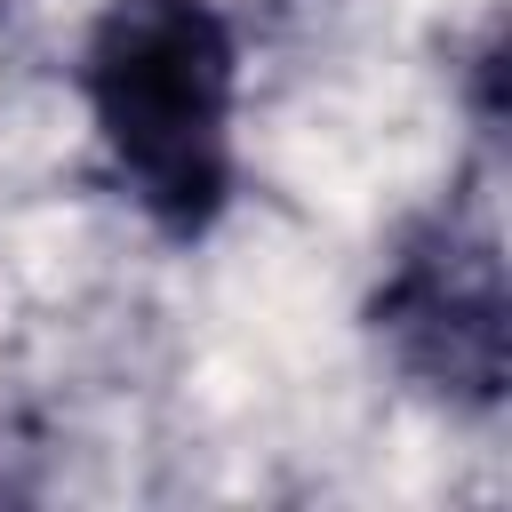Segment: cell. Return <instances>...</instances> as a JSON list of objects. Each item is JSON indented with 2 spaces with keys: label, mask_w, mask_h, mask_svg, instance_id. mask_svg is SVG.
<instances>
[{
  "label": "cell",
  "mask_w": 512,
  "mask_h": 512,
  "mask_svg": "<svg viewBox=\"0 0 512 512\" xmlns=\"http://www.w3.org/2000/svg\"><path fill=\"white\" fill-rule=\"evenodd\" d=\"M72 88L120 200L160 240H208L240 192V24L216 0H104Z\"/></svg>",
  "instance_id": "obj_1"
},
{
  "label": "cell",
  "mask_w": 512,
  "mask_h": 512,
  "mask_svg": "<svg viewBox=\"0 0 512 512\" xmlns=\"http://www.w3.org/2000/svg\"><path fill=\"white\" fill-rule=\"evenodd\" d=\"M368 328L400 376L440 400L496 408L504 400V264L488 240L456 224H424L376 280Z\"/></svg>",
  "instance_id": "obj_2"
}]
</instances>
